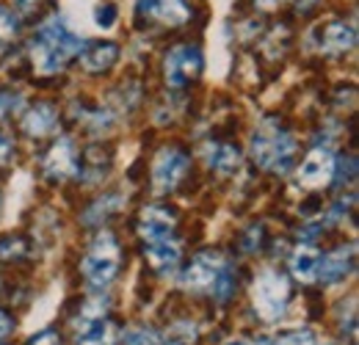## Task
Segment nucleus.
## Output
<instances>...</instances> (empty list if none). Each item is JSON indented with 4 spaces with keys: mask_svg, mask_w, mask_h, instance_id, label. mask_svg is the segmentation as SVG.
Returning <instances> with one entry per match:
<instances>
[{
    "mask_svg": "<svg viewBox=\"0 0 359 345\" xmlns=\"http://www.w3.org/2000/svg\"><path fill=\"white\" fill-rule=\"evenodd\" d=\"M8 155H11V141L6 135H0V166L8 161Z\"/></svg>",
    "mask_w": 359,
    "mask_h": 345,
    "instance_id": "31",
    "label": "nucleus"
},
{
    "mask_svg": "<svg viewBox=\"0 0 359 345\" xmlns=\"http://www.w3.org/2000/svg\"><path fill=\"white\" fill-rule=\"evenodd\" d=\"M8 334H11V318L6 312H0V340L8 337Z\"/></svg>",
    "mask_w": 359,
    "mask_h": 345,
    "instance_id": "32",
    "label": "nucleus"
},
{
    "mask_svg": "<svg viewBox=\"0 0 359 345\" xmlns=\"http://www.w3.org/2000/svg\"><path fill=\"white\" fill-rule=\"evenodd\" d=\"M83 50V39L69 31V25L61 17H50L39 25L34 42H31V61L34 69L42 75L61 72L78 53Z\"/></svg>",
    "mask_w": 359,
    "mask_h": 345,
    "instance_id": "1",
    "label": "nucleus"
},
{
    "mask_svg": "<svg viewBox=\"0 0 359 345\" xmlns=\"http://www.w3.org/2000/svg\"><path fill=\"white\" fill-rule=\"evenodd\" d=\"M45 172L47 177H55V180L75 177L81 172V158H78V149L69 138H58L50 147V152L45 155Z\"/></svg>",
    "mask_w": 359,
    "mask_h": 345,
    "instance_id": "9",
    "label": "nucleus"
},
{
    "mask_svg": "<svg viewBox=\"0 0 359 345\" xmlns=\"http://www.w3.org/2000/svg\"><path fill=\"white\" fill-rule=\"evenodd\" d=\"M17 34H20V22H17V17H14L8 8L0 6V50H6L8 44L14 42Z\"/></svg>",
    "mask_w": 359,
    "mask_h": 345,
    "instance_id": "21",
    "label": "nucleus"
},
{
    "mask_svg": "<svg viewBox=\"0 0 359 345\" xmlns=\"http://www.w3.org/2000/svg\"><path fill=\"white\" fill-rule=\"evenodd\" d=\"M205 161H208V166H210L213 172L232 174V172H238V166H241V152H238L232 144H213V147L208 149Z\"/></svg>",
    "mask_w": 359,
    "mask_h": 345,
    "instance_id": "18",
    "label": "nucleus"
},
{
    "mask_svg": "<svg viewBox=\"0 0 359 345\" xmlns=\"http://www.w3.org/2000/svg\"><path fill=\"white\" fill-rule=\"evenodd\" d=\"M81 67L86 72H105L116 64L119 58V44L116 42H89L83 44V50L78 53Z\"/></svg>",
    "mask_w": 359,
    "mask_h": 345,
    "instance_id": "12",
    "label": "nucleus"
},
{
    "mask_svg": "<svg viewBox=\"0 0 359 345\" xmlns=\"http://www.w3.org/2000/svg\"><path fill=\"white\" fill-rule=\"evenodd\" d=\"M255 3H257V6H263V8H276L282 0H255Z\"/></svg>",
    "mask_w": 359,
    "mask_h": 345,
    "instance_id": "33",
    "label": "nucleus"
},
{
    "mask_svg": "<svg viewBox=\"0 0 359 345\" xmlns=\"http://www.w3.org/2000/svg\"><path fill=\"white\" fill-rule=\"evenodd\" d=\"M318 265H320V252L315 246L302 243V246L293 249V255H290V273L299 282H315L318 279Z\"/></svg>",
    "mask_w": 359,
    "mask_h": 345,
    "instance_id": "17",
    "label": "nucleus"
},
{
    "mask_svg": "<svg viewBox=\"0 0 359 345\" xmlns=\"http://www.w3.org/2000/svg\"><path fill=\"white\" fill-rule=\"evenodd\" d=\"M354 255H357L354 246H340V249L329 252L326 257H320L318 279L326 282V285H337V282H343V279L354 271Z\"/></svg>",
    "mask_w": 359,
    "mask_h": 345,
    "instance_id": "11",
    "label": "nucleus"
},
{
    "mask_svg": "<svg viewBox=\"0 0 359 345\" xmlns=\"http://www.w3.org/2000/svg\"><path fill=\"white\" fill-rule=\"evenodd\" d=\"M224 262L226 259H222L219 255H213V252L196 255V257L188 262V268L182 271V276H180L182 288H188V290H194V293L213 290V282H216L219 271L224 268Z\"/></svg>",
    "mask_w": 359,
    "mask_h": 345,
    "instance_id": "7",
    "label": "nucleus"
},
{
    "mask_svg": "<svg viewBox=\"0 0 359 345\" xmlns=\"http://www.w3.org/2000/svg\"><path fill=\"white\" fill-rule=\"evenodd\" d=\"M116 17H119V8H116L114 0H100L97 3V8H94V25L97 28H114Z\"/></svg>",
    "mask_w": 359,
    "mask_h": 345,
    "instance_id": "23",
    "label": "nucleus"
},
{
    "mask_svg": "<svg viewBox=\"0 0 359 345\" xmlns=\"http://www.w3.org/2000/svg\"><path fill=\"white\" fill-rule=\"evenodd\" d=\"M116 326L105 323V320H97L89 326H81L78 332V345H116Z\"/></svg>",
    "mask_w": 359,
    "mask_h": 345,
    "instance_id": "19",
    "label": "nucleus"
},
{
    "mask_svg": "<svg viewBox=\"0 0 359 345\" xmlns=\"http://www.w3.org/2000/svg\"><path fill=\"white\" fill-rule=\"evenodd\" d=\"M28 345H61V337H58V332H53V329H45V332H39L36 337H31Z\"/></svg>",
    "mask_w": 359,
    "mask_h": 345,
    "instance_id": "30",
    "label": "nucleus"
},
{
    "mask_svg": "<svg viewBox=\"0 0 359 345\" xmlns=\"http://www.w3.org/2000/svg\"><path fill=\"white\" fill-rule=\"evenodd\" d=\"M119 262H122V249L116 243V235L100 232L91 243L89 255L83 257V276L94 288H105L119 273Z\"/></svg>",
    "mask_w": 359,
    "mask_h": 345,
    "instance_id": "3",
    "label": "nucleus"
},
{
    "mask_svg": "<svg viewBox=\"0 0 359 345\" xmlns=\"http://www.w3.org/2000/svg\"><path fill=\"white\" fill-rule=\"evenodd\" d=\"M22 105V97L20 94H8V91H0V119H6L11 111H17Z\"/></svg>",
    "mask_w": 359,
    "mask_h": 345,
    "instance_id": "28",
    "label": "nucleus"
},
{
    "mask_svg": "<svg viewBox=\"0 0 359 345\" xmlns=\"http://www.w3.org/2000/svg\"><path fill=\"white\" fill-rule=\"evenodd\" d=\"M296 158V138L285 128H279V122L266 119L252 135V161L273 174H285L290 169Z\"/></svg>",
    "mask_w": 359,
    "mask_h": 345,
    "instance_id": "2",
    "label": "nucleus"
},
{
    "mask_svg": "<svg viewBox=\"0 0 359 345\" xmlns=\"http://www.w3.org/2000/svg\"><path fill=\"white\" fill-rule=\"evenodd\" d=\"M354 44H357V31H354V25H348V22L334 20V22H329V25L320 31V50L329 53V55L348 53V50H354Z\"/></svg>",
    "mask_w": 359,
    "mask_h": 345,
    "instance_id": "13",
    "label": "nucleus"
},
{
    "mask_svg": "<svg viewBox=\"0 0 359 345\" xmlns=\"http://www.w3.org/2000/svg\"><path fill=\"white\" fill-rule=\"evenodd\" d=\"M116 208H119V196H105L102 202H97V205L91 208L86 218L91 221L94 216H108V213H111V210H116ZM89 221H86V224H89Z\"/></svg>",
    "mask_w": 359,
    "mask_h": 345,
    "instance_id": "29",
    "label": "nucleus"
},
{
    "mask_svg": "<svg viewBox=\"0 0 359 345\" xmlns=\"http://www.w3.org/2000/svg\"><path fill=\"white\" fill-rule=\"evenodd\" d=\"M105 312H108V299H91V302L83 304L81 309V326H89V323H97V320H105Z\"/></svg>",
    "mask_w": 359,
    "mask_h": 345,
    "instance_id": "22",
    "label": "nucleus"
},
{
    "mask_svg": "<svg viewBox=\"0 0 359 345\" xmlns=\"http://www.w3.org/2000/svg\"><path fill=\"white\" fill-rule=\"evenodd\" d=\"M337 169V158L332 155V149L326 147H315L313 152L304 158V163L299 166V185L304 188H323L334 180Z\"/></svg>",
    "mask_w": 359,
    "mask_h": 345,
    "instance_id": "8",
    "label": "nucleus"
},
{
    "mask_svg": "<svg viewBox=\"0 0 359 345\" xmlns=\"http://www.w3.org/2000/svg\"><path fill=\"white\" fill-rule=\"evenodd\" d=\"M58 125V111L50 102H36L25 116H22V130L34 138H45Z\"/></svg>",
    "mask_w": 359,
    "mask_h": 345,
    "instance_id": "15",
    "label": "nucleus"
},
{
    "mask_svg": "<svg viewBox=\"0 0 359 345\" xmlns=\"http://www.w3.org/2000/svg\"><path fill=\"white\" fill-rule=\"evenodd\" d=\"M169 345H175V343H169Z\"/></svg>",
    "mask_w": 359,
    "mask_h": 345,
    "instance_id": "37",
    "label": "nucleus"
},
{
    "mask_svg": "<svg viewBox=\"0 0 359 345\" xmlns=\"http://www.w3.org/2000/svg\"><path fill=\"white\" fill-rule=\"evenodd\" d=\"M144 255L149 259V265L155 271H172L180 262V243L172 238H161V241H147L144 246Z\"/></svg>",
    "mask_w": 359,
    "mask_h": 345,
    "instance_id": "16",
    "label": "nucleus"
},
{
    "mask_svg": "<svg viewBox=\"0 0 359 345\" xmlns=\"http://www.w3.org/2000/svg\"><path fill=\"white\" fill-rule=\"evenodd\" d=\"M138 14L158 20L161 25H172L177 28L182 22H188L191 8L185 0H138Z\"/></svg>",
    "mask_w": 359,
    "mask_h": 345,
    "instance_id": "10",
    "label": "nucleus"
},
{
    "mask_svg": "<svg viewBox=\"0 0 359 345\" xmlns=\"http://www.w3.org/2000/svg\"><path fill=\"white\" fill-rule=\"evenodd\" d=\"M125 345H161V337L152 329H135L125 337Z\"/></svg>",
    "mask_w": 359,
    "mask_h": 345,
    "instance_id": "26",
    "label": "nucleus"
},
{
    "mask_svg": "<svg viewBox=\"0 0 359 345\" xmlns=\"http://www.w3.org/2000/svg\"><path fill=\"white\" fill-rule=\"evenodd\" d=\"M202 50L191 47V44H180L175 47L166 61H163V72H166V83L172 88H182L185 83H191L199 72H202Z\"/></svg>",
    "mask_w": 359,
    "mask_h": 345,
    "instance_id": "5",
    "label": "nucleus"
},
{
    "mask_svg": "<svg viewBox=\"0 0 359 345\" xmlns=\"http://www.w3.org/2000/svg\"><path fill=\"white\" fill-rule=\"evenodd\" d=\"M235 282H238V276H235V268L224 262V268L219 271V276H216V282H213V296L219 299V302H226L232 293H235Z\"/></svg>",
    "mask_w": 359,
    "mask_h": 345,
    "instance_id": "20",
    "label": "nucleus"
},
{
    "mask_svg": "<svg viewBox=\"0 0 359 345\" xmlns=\"http://www.w3.org/2000/svg\"><path fill=\"white\" fill-rule=\"evenodd\" d=\"M318 0H299V11H310Z\"/></svg>",
    "mask_w": 359,
    "mask_h": 345,
    "instance_id": "34",
    "label": "nucleus"
},
{
    "mask_svg": "<svg viewBox=\"0 0 359 345\" xmlns=\"http://www.w3.org/2000/svg\"><path fill=\"white\" fill-rule=\"evenodd\" d=\"M169 337H172V343L175 345H194L196 343V326L188 323V320H185V323H177V326L172 329Z\"/></svg>",
    "mask_w": 359,
    "mask_h": 345,
    "instance_id": "25",
    "label": "nucleus"
},
{
    "mask_svg": "<svg viewBox=\"0 0 359 345\" xmlns=\"http://www.w3.org/2000/svg\"><path fill=\"white\" fill-rule=\"evenodd\" d=\"M175 213L163 210V208H144L141 218H138V232L147 238V241H161V238H169L172 229H175Z\"/></svg>",
    "mask_w": 359,
    "mask_h": 345,
    "instance_id": "14",
    "label": "nucleus"
},
{
    "mask_svg": "<svg viewBox=\"0 0 359 345\" xmlns=\"http://www.w3.org/2000/svg\"><path fill=\"white\" fill-rule=\"evenodd\" d=\"M36 3H39V0H20V8H22V11H31Z\"/></svg>",
    "mask_w": 359,
    "mask_h": 345,
    "instance_id": "35",
    "label": "nucleus"
},
{
    "mask_svg": "<svg viewBox=\"0 0 359 345\" xmlns=\"http://www.w3.org/2000/svg\"><path fill=\"white\" fill-rule=\"evenodd\" d=\"M22 252H25V246H22L20 238H3V241H0V257L3 259L17 257V255H22Z\"/></svg>",
    "mask_w": 359,
    "mask_h": 345,
    "instance_id": "27",
    "label": "nucleus"
},
{
    "mask_svg": "<svg viewBox=\"0 0 359 345\" xmlns=\"http://www.w3.org/2000/svg\"><path fill=\"white\" fill-rule=\"evenodd\" d=\"M226 345H252L249 340H232V343H226Z\"/></svg>",
    "mask_w": 359,
    "mask_h": 345,
    "instance_id": "36",
    "label": "nucleus"
},
{
    "mask_svg": "<svg viewBox=\"0 0 359 345\" xmlns=\"http://www.w3.org/2000/svg\"><path fill=\"white\" fill-rule=\"evenodd\" d=\"M188 166H191V158L182 149H161V155L152 163V185L161 194L175 191L188 172Z\"/></svg>",
    "mask_w": 359,
    "mask_h": 345,
    "instance_id": "6",
    "label": "nucleus"
},
{
    "mask_svg": "<svg viewBox=\"0 0 359 345\" xmlns=\"http://www.w3.org/2000/svg\"><path fill=\"white\" fill-rule=\"evenodd\" d=\"M273 345H318V340L310 329H293V332L282 334Z\"/></svg>",
    "mask_w": 359,
    "mask_h": 345,
    "instance_id": "24",
    "label": "nucleus"
},
{
    "mask_svg": "<svg viewBox=\"0 0 359 345\" xmlns=\"http://www.w3.org/2000/svg\"><path fill=\"white\" fill-rule=\"evenodd\" d=\"M252 299H255V309L263 320H279L285 315V306L290 299V282L285 273L279 271H263L257 279H255V288H252Z\"/></svg>",
    "mask_w": 359,
    "mask_h": 345,
    "instance_id": "4",
    "label": "nucleus"
}]
</instances>
